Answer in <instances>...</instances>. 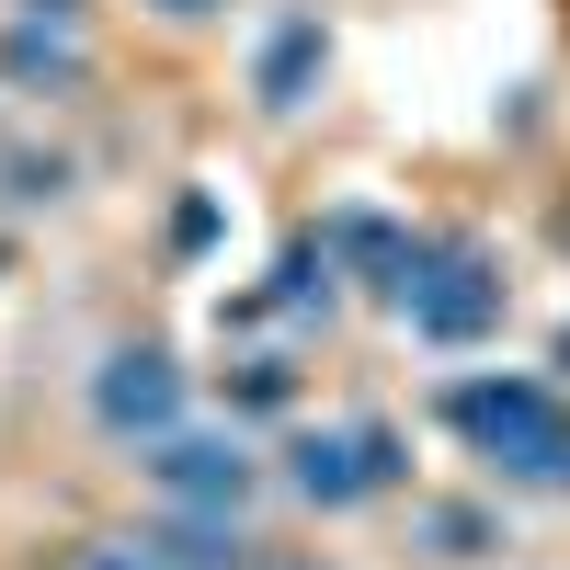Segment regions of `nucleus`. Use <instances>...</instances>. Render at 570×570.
Listing matches in <instances>:
<instances>
[{"instance_id": "1", "label": "nucleus", "mask_w": 570, "mask_h": 570, "mask_svg": "<svg viewBox=\"0 0 570 570\" xmlns=\"http://www.w3.org/2000/svg\"><path fill=\"white\" fill-rule=\"evenodd\" d=\"M456 434L502 456L513 480H537V491H570V411L537 389V376H502V389H456Z\"/></svg>"}, {"instance_id": "2", "label": "nucleus", "mask_w": 570, "mask_h": 570, "mask_svg": "<svg viewBox=\"0 0 570 570\" xmlns=\"http://www.w3.org/2000/svg\"><path fill=\"white\" fill-rule=\"evenodd\" d=\"M400 308H411V331H434V343H468V331H491V320H502L491 252H468V240L422 252V263H411V285H400Z\"/></svg>"}, {"instance_id": "3", "label": "nucleus", "mask_w": 570, "mask_h": 570, "mask_svg": "<svg viewBox=\"0 0 570 570\" xmlns=\"http://www.w3.org/2000/svg\"><path fill=\"white\" fill-rule=\"evenodd\" d=\"M91 411H104L115 434H160V422L183 411L171 354H149V343H137V354H115V365H104V389H91Z\"/></svg>"}, {"instance_id": "4", "label": "nucleus", "mask_w": 570, "mask_h": 570, "mask_svg": "<svg viewBox=\"0 0 570 570\" xmlns=\"http://www.w3.org/2000/svg\"><path fill=\"white\" fill-rule=\"evenodd\" d=\"M160 491H171V502H195V513H240L252 456H240V445H171V456H160Z\"/></svg>"}, {"instance_id": "5", "label": "nucleus", "mask_w": 570, "mask_h": 570, "mask_svg": "<svg viewBox=\"0 0 570 570\" xmlns=\"http://www.w3.org/2000/svg\"><path fill=\"white\" fill-rule=\"evenodd\" d=\"M308 69H320V23H285V35H274V58H263V104L285 115V104H297V80H308Z\"/></svg>"}, {"instance_id": "6", "label": "nucleus", "mask_w": 570, "mask_h": 570, "mask_svg": "<svg viewBox=\"0 0 570 570\" xmlns=\"http://www.w3.org/2000/svg\"><path fill=\"white\" fill-rule=\"evenodd\" d=\"M69 570H171V559H160V548H80Z\"/></svg>"}, {"instance_id": "7", "label": "nucleus", "mask_w": 570, "mask_h": 570, "mask_svg": "<svg viewBox=\"0 0 570 570\" xmlns=\"http://www.w3.org/2000/svg\"><path fill=\"white\" fill-rule=\"evenodd\" d=\"M160 12H171V23H195V12H217V0H160Z\"/></svg>"}]
</instances>
